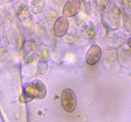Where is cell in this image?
I'll list each match as a JSON object with an SVG mask.
<instances>
[{
    "label": "cell",
    "instance_id": "1",
    "mask_svg": "<svg viewBox=\"0 0 131 122\" xmlns=\"http://www.w3.org/2000/svg\"><path fill=\"white\" fill-rule=\"evenodd\" d=\"M101 20L105 28L114 31L120 27L121 24V10L115 1H107L101 9Z\"/></svg>",
    "mask_w": 131,
    "mask_h": 122
},
{
    "label": "cell",
    "instance_id": "2",
    "mask_svg": "<svg viewBox=\"0 0 131 122\" xmlns=\"http://www.w3.org/2000/svg\"><path fill=\"white\" fill-rule=\"evenodd\" d=\"M61 103L63 109L68 113L74 111L76 107V97L71 89L67 88L61 94Z\"/></svg>",
    "mask_w": 131,
    "mask_h": 122
},
{
    "label": "cell",
    "instance_id": "3",
    "mask_svg": "<svg viewBox=\"0 0 131 122\" xmlns=\"http://www.w3.org/2000/svg\"><path fill=\"white\" fill-rule=\"evenodd\" d=\"M102 55V51L98 44L91 46L86 53V62L89 65H95L100 60Z\"/></svg>",
    "mask_w": 131,
    "mask_h": 122
},
{
    "label": "cell",
    "instance_id": "4",
    "mask_svg": "<svg viewBox=\"0 0 131 122\" xmlns=\"http://www.w3.org/2000/svg\"><path fill=\"white\" fill-rule=\"evenodd\" d=\"M69 28V22L64 16L60 17L57 19L54 24V34L58 37H62L66 34Z\"/></svg>",
    "mask_w": 131,
    "mask_h": 122
},
{
    "label": "cell",
    "instance_id": "5",
    "mask_svg": "<svg viewBox=\"0 0 131 122\" xmlns=\"http://www.w3.org/2000/svg\"><path fill=\"white\" fill-rule=\"evenodd\" d=\"M81 3L79 1H68L63 10L64 17H71L76 15L80 8Z\"/></svg>",
    "mask_w": 131,
    "mask_h": 122
},
{
    "label": "cell",
    "instance_id": "6",
    "mask_svg": "<svg viewBox=\"0 0 131 122\" xmlns=\"http://www.w3.org/2000/svg\"><path fill=\"white\" fill-rule=\"evenodd\" d=\"M80 34L83 38L88 40L93 39L96 36L97 30L94 25L89 24L83 27L80 31Z\"/></svg>",
    "mask_w": 131,
    "mask_h": 122
},
{
    "label": "cell",
    "instance_id": "7",
    "mask_svg": "<svg viewBox=\"0 0 131 122\" xmlns=\"http://www.w3.org/2000/svg\"><path fill=\"white\" fill-rule=\"evenodd\" d=\"M35 91V97L39 99H43L46 95V88L45 84L41 80H35L32 84Z\"/></svg>",
    "mask_w": 131,
    "mask_h": 122
},
{
    "label": "cell",
    "instance_id": "8",
    "mask_svg": "<svg viewBox=\"0 0 131 122\" xmlns=\"http://www.w3.org/2000/svg\"><path fill=\"white\" fill-rule=\"evenodd\" d=\"M24 96L27 102L30 101L34 97H35L34 89L32 85H26L24 88Z\"/></svg>",
    "mask_w": 131,
    "mask_h": 122
},
{
    "label": "cell",
    "instance_id": "9",
    "mask_svg": "<svg viewBox=\"0 0 131 122\" xmlns=\"http://www.w3.org/2000/svg\"><path fill=\"white\" fill-rule=\"evenodd\" d=\"M44 1H32L31 2V10L35 13H37L42 10L45 6Z\"/></svg>",
    "mask_w": 131,
    "mask_h": 122
},
{
    "label": "cell",
    "instance_id": "10",
    "mask_svg": "<svg viewBox=\"0 0 131 122\" xmlns=\"http://www.w3.org/2000/svg\"><path fill=\"white\" fill-rule=\"evenodd\" d=\"M47 70V64L45 62L42 61L38 63V71L40 74H44Z\"/></svg>",
    "mask_w": 131,
    "mask_h": 122
}]
</instances>
